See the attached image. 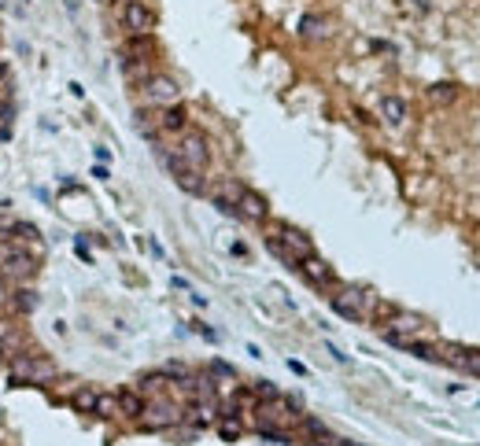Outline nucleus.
<instances>
[{
    "instance_id": "nucleus-1",
    "label": "nucleus",
    "mask_w": 480,
    "mask_h": 446,
    "mask_svg": "<svg viewBox=\"0 0 480 446\" xmlns=\"http://www.w3.org/2000/svg\"><path fill=\"white\" fill-rule=\"evenodd\" d=\"M333 310L347 321H370L377 313V303L381 299L370 292V288H358V284H347V288H336V295L329 299Z\"/></svg>"
},
{
    "instance_id": "nucleus-2",
    "label": "nucleus",
    "mask_w": 480,
    "mask_h": 446,
    "mask_svg": "<svg viewBox=\"0 0 480 446\" xmlns=\"http://www.w3.org/2000/svg\"><path fill=\"white\" fill-rule=\"evenodd\" d=\"M296 421H300L296 406H292L289 399H281V395L263 399V402L255 406V424H259V428H292Z\"/></svg>"
},
{
    "instance_id": "nucleus-3",
    "label": "nucleus",
    "mask_w": 480,
    "mask_h": 446,
    "mask_svg": "<svg viewBox=\"0 0 480 446\" xmlns=\"http://www.w3.org/2000/svg\"><path fill=\"white\" fill-rule=\"evenodd\" d=\"M140 96H145L148 107H170V103H181V89L174 77L166 74H152L140 82Z\"/></svg>"
},
{
    "instance_id": "nucleus-4",
    "label": "nucleus",
    "mask_w": 480,
    "mask_h": 446,
    "mask_svg": "<svg viewBox=\"0 0 480 446\" xmlns=\"http://www.w3.org/2000/svg\"><path fill=\"white\" fill-rule=\"evenodd\" d=\"M56 376V365H52L45 354H22L11 365V380H22V384H45V380Z\"/></svg>"
},
{
    "instance_id": "nucleus-5",
    "label": "nucleus",
    "mask_w": 480,
    "mask_h": 446,
    "mask_svg": "<svg viewBox=\"0 0 480 446\" xmlns=\"http://www.w3.org/2000/svg\"><path fill=\"white\" fill-rule=\"evenodd\" d=\"M174 155H177L181 163H189L192 170H207V163H211V148H207V137L196 133V129H192V133H181Z\"/></svg>"
},
{
    "instance_id": "nucleus-6",
    "label": "nucleus",
    "mask_w": 480,
    "mask_h": 446,
    "mask_svg": "<svg viewBox=\"0 0 480 446\" xmlns=\"http://www.w3.org/2000/svg\"><path fill=\"white\" fill-rule=\"evenodd\" d=\"M122 26L129 30V37L152 34V30H155V11L145 4V0H126V8H122Z\"/></svg>"
},
{
    "instance_id": "nucleus-7",
    "label": "nucleus",
    "mask_w": 480,
    "mask_h": 446,
    "mask_svg": "<svg viewBox=\"0 0 480 446\" xmlns=\"http://www.w3.org/2000/svg\"><path fill=\"white\" fill-rule=\"evenodd\" d=\"M166 166H170V174H174V181L185 192H192V195H203L207 192V181H203V170H192L189 163H181L174 151H166Z\"/></svg>"
},
{
    "instance_id": "nucleus-8",
    "label": "nucleus",
    "mask_w": 480,
    "mask_h": 446,
    "mask_svg": "<svg viewBox=\"0 0 480 446\" xmlns=\"http://www.w3.org/2000/svg\"><path fill=\"white\" fill-rule=\"evenodd\" d=\"M137 421L145 424L148 431H159V428L177 424V421H181V410H177L174 402H152V406H145V413H140Z\"/></svg>"
},
{
    "instance_id": "nucleus-9",
    "label": "nucleus",
    "mask_w": 480,
    "mask_h": 446,
    "mask_svg": "<svg viewBox=\"0 0 480 446\" xmlns=\"http://www.w3.org/2000/svg\"><path fill=\"white\" fill-rule=\"evenodd\" d=\"M34 273H37V262L26 251H8L0 258V277H8V281H30Z\"/></svg>"
},
{
    "instance_id": "nucleus-10",
    "label": "nucleus",
    "mask_w": 480,
    "mask_h": 446,
    "mask_svg": "<svg viewBox=\"0 0 480 446\" xmlns=\"http://www.w3.org/2000/svg\"><path fill=\"white\" fill-rule=\"evenodd\" d=\"M270 236H277V240H281V244H284V247H289V251L296 255V262H303L307 255H314V244H310V236H303L300 229H292V225H284V221H277Z\"/></svg>"
},
{
    "instance_id": "nucleus-11",
    "label": "nucleus",
    "mask_w": 480,
    "mask_h": 446,
    "mask_svg": "<svg viewBox=\"0 0 480 446\" xmlns=\"http://www.w3.org/2000/svg\"><path fill=\"white\" fill-rule=\"evenodd\" d=\"M421 332H425V318L407 313V310H392V318L381 329V336H421Z\"/></svg>"
},
{
    "instance_id": "nucleus-12",
    "label": "nucleus",
    "mask_w": 480,
    "mask_h": 446,
    "mask_svg": "<svg viewBox=\"0 0 480 446\" xmlns=\"http://www.w3.org/2000/svg\"><path fill=\"white\" fill-rule=\"evenodd\" d=\"M307 277V284H314V288H333L336 277H333V269H329V262H321L318 255H307L300 266H296Z\"/></svg>"
},
{
    "instance_id": "nucleus-13",
    "label": "nucleus",
    "mask_w": 480,
    "mask_h": 446,
    "mask_svg": "<svg viewBox=\"0 0 480 446\" xmlns=\"http://www.w3.org/2000/svg\"><path fill=\"white\" fill-rule=\"evenodd\" d=\"M237 214H240V218H248V221H266V218H270V207H266V200H263L259 192L244 188V192H240V200H237Z\"/></svg>"
},
{
    "instance_id": "nucleus-14",
    "label": "nucleus",
    "mask_w": 480,
    "mask_h": 446,
    "mask_svg": "<svg viewBox=\"0 0 480 446\" xmlns=\"http://www.w3.org/2000/svg\"><path fill=\"white\" fill-rule=\"evenodd\" d=\"M155 126L163 129V133H185L189 126V114L181 103H170V107H159V118H155Z\"/></svg>"
},
{
    "instance_id": "nucleus-15",
    "label": "nucleus",
    "mask_w": 480,
    "mask_h": 446,
    "mask_svg": "<svg viewBox=\"0 0 480 446\" xmlns=\"http://www.w3.org/2000/svg\"><path fill=\"white\" fill-rule=\"evenodd\" d=\"M240 192H244V185H237V181H222L214 192H211V200H214V207L222 214H237V200H240Z\"/></svg>"
},
{
    "instance_id": "nucleus-16",
    "label": "nucleus",
    "mask_w": 480,
    "mask_h": 446,
    "mask_svg": "<svg viewBox=\"0 0 480 446\" xmlns=\"http://www.w3.org/2000/svg\"><path fill=\"white\" fill-rule=\"evenodd\" d=\"M300 37H307V41H329L333 22L326 15H303L300 19Z\"/></svg>"
},
{
    "instance_id": "nucleus-17",
    "label": "nucleus",
    "mask_w": 480,
    "mask_h": 446,
    "mask_svg": "<svg viewBox=\"0 0 480 446\" xmlns=\"http://www.w3.org/2000/svg\"><path fill=\"white\" fill-rule=\"evenodd\" d=\"M465 350L470 347H462V343H436V362H444L451 365V369H465Z\"/></svg>"
},
{
    "instance_id": "nucleus-18",
    "label": "nucleus",
    "mask_w": 480,
    "mask_h": 446,
    "mask_svg": "<svg viewBox=\"0 0 480 446\" xmlns=\"http://www.w3.org/2000/svg\"><path fill=\"white\" fill-rule=\"evenodd\" d=\"M381 118H384V122L388 126H403L407 122V100H399V96H384L381 100Z\"/></svg>"
},
{
    "instance_id": "nucleus-19",
    "label": "nucleus",
    "mask_w": 480,
    "mask_h": 446,
    "mask_svg": "<svg viewBox=\"0 0 480 446\" xmlns=\"http://www.w3.org/2000/svg\"><path fill=\"white\" fill-rule=\"evenodd\" d=\"M152 52H155L152 34H140V37H129V41H126V56H129V59H137V63H148Z\"/></svg>"
},
{
    "instance_id": "nucleus-20",
    "label": "nucleus",
    "mask_w": 480,
    "mask_h": 446,
    "mask_svg": "<svg viewBox=\"0 0 480 446\" xmlns=\"http://www.w3.org/2000/svg\"><path fill=\"white\" fill-rule=\"evenodd\" d=\"M119 413L122 417H140L145 413V399L137 391H119Z\"/></svg>"
},
{
    "instance_id": "nucleus-21",
    "label": "nucleus",
    "mask_w": 480,
    "mask_h": 446,
    "mask_svg": "<svg viewBox=\"0 0 480 446\" xmlns=\"http://www.w3.org/2000/svg\"><path fill=\"white\" fill-rule=\"evenodd\" d=\"M96 395H100L96 387H78L71 402H74V410H78V413H93V410H96Z\"/></svg>"
},
{
    "instance_id": "nucleus-22",
    "label": "nucleus",
    "mask_w": 480,
    "mask_h": 446,
    "mask_svg": "<svg viewBox=\"0 0 480 446\" xmlns=\"http://www.w3.org/2000/svg\"><path fill=\"white\" fill-rule=\"evenodd\" d=\"M266 247H270V255H274V258H281V262H284V266H300V262H296V255H292L289 247H284V244L277 240V236H266Z\"/></svg>"
},
{
    "instance_id": "nucleus-23",
    "label": "nucleus",
    "mask_w": 480,
    "mask_h": 446,
    "mask_svg": "<svg viewBox=\"0 0 480 446\" xmlns=\"http://www.w3.org/2000/svg\"><path fill=\"white\" fill-rule=\"evenodd\" d=\"M458 93H455V85L451 82H436V85H429V100L432 103H451Z\"/></svg>"
},
{
    "instance_id": "nucleus-24",
    "label": "nucleus",
    "mask_w": 480,
    "mask_h": 446,
    "mask_svg": "<svg viewBox=\"0 0 480 446\" xmlns=\"http://www.w3.org/2000/svg\"><path fill=\"white\" fill-rule=\"evenodd\" d=\"M96 417H119V395H96Z\"/></svg>"
},
{
    "instance_id": "nucleus-25",
    "label": "nucleus",
    "mask_w": 480,
    "mask_h": 446,
    "mask_svg": "<svg viewBox=\"0 0 480 446\" xmlns=\"http://www.w3.org/2000/svg\"><path fill=\"white\" fill-rule=\"evenodd\" d=\"M240 431H244V428H240L237 417H226V421L218 424V436H222L226 443H237V439H240Z\"/></svg>"
},
{
    "instance_id": "nucleus-26",
    "label": "nucleus",
    "mask_w": 480,
    "mask_h": 446,
    "mask_svg": "<svg viewBox=\"0 0 480 446\" xmlns=\"http://www.w3.org/2000/svg\"><path fill=\"white\" fill-rule=\"evenodd\" d=\"M462 373L480 376V347H470V350H465V369H462Z\"/></svg>"
},
{
    "instance_id": "nucleus-27",
    "label": "nucleus",
    "mask_w": 480,
    "mask_h": 446,
    "mask_svg": "<svg viewBox=\"0 0 480 446\" xmlns=\"http://www.w3.org/2000/svg\"><path fill=\"white\" fill-rule=\"evenodd\" d=\"M211 373H214V376H222V380H237L233 365H226V362H211Z\"/></svg>"
},
{
    "instance_id": "nucleus-28",
    "label": "nucleus",
    "mask_w": 480,
    "mask_h": 446,
    "mask_svg": "<svg viewBox=\"0 0 480 446\" xmlns=\"http://www.w3.org/2000/svg\"><path fill=\"white\" fill-rule=\"evenodd\" d=\"M255 391H259V399H274V395H281V391H277L274 384H270V380H259Z\"/></svg>"
},
{
    "instance_id": "nucleus-29",
    "label": "nucleus",
    "mask_w": 480,
    "mask_h": 446,
    "mask_svg": "<svg viewBox=\"0 0 480 446\" xmlns=\"http://www.w3.org/2000/svg\"><path fill=\"white\" fill-rule=\"evenodd\" d=\"M289 369H292L296 376H307V365H303V362H289Z\"/></svg>"
},
{
    "instance_id": "nucleus-30",
    "label": "nucleus",
    "mask_w": 480,
    "mask_h": 446,
    "mask_svg": "<svg viewBox=\"0 0 480 446\" xmlns=\"http://www.w3.org/2000/svg\"><path fill=\"white\" fill-rule=\"evenodd\" d=\"M329 354H333V358H336V362H347V354H344L340 347H333V343H329Z\"/></svg>"
},
{
    "instance_id": "nucleus-31",
    "label": "nucleus",
    "mask_w": 480,
    "mask_h": 446,
    "mask_svg": "<svg viewBox=\"0 0 480 446\" xmlns=\"http://www.w3.org/2000/svg\"><path fill=\"white\" fill-rule=\"evenodd\" d=\"M4 77H8V63L0 59V82H4Z\"/></svg>"
},
{
    "instance_id": "nucleus-32",
    "label": "nucleus",
    "mask_w": 480,
    "mask_h": 446,
    "mask_svg": "<svg viewBox=\"0 0 480 446\" xmlns=\"http://www.w3.org/2000/svg\"><path fill=\"white\" fill-rule=\"evenodd\" d=\"M314 446H340V443H314Z\"/></svg>"
},
{
    "instance_id": "nucleus-33",
    "label": "nucleus",
    "mask_w": 480,
    "mask_h": 446,
    "mask_svg": "<svg viewBox=\"0 0 480 446\" xmlns=\"http://www.w3.org/2000/svg\"><path fill=\"white\" fill-rule=\"evenodd\" d=\"M0 306H4V288H0Z\"/></svg>"
}]
</instances>
